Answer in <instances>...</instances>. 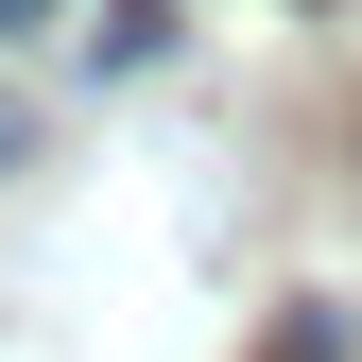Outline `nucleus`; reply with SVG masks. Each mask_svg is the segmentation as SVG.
<instances>
[{"label":"nucleus","mask_w":362,"mask_h":362,"mask_svg":"<svg viewBox=\"0 0 362 362\" xmlns=\"http://www.w3.org/2000/svg\"><path fill=\"white\" fill-rule=\"evenodd\" d=\"M0 35H52V0H0Z\"/></svg>","instance_id":"3"},{"label":"nucleus","mask_w":362,"mask_h":362,"mask_svg":"<svg viewBox=\"0 0 362 362\" xmlns=\"http://www.w3.org/2000/svg\"><path fill=\"white\" fill-rule=\"evenodd\" d=\"M276 362H345V328H328V310H293V328H276Z\"/></svg>","instance_id":"2"},{"label":"nucleus","mask_w":362,"mask_h":362,"mask_svg":"<svg viewBox=\"0 0 362 362\" xmlns=\"http://www.w3.org/2000/svg\"><path fill=\"white\" fill-rule=\"evenodd\" d=\"M156 35H173V0H121V18H104V35H86V52H104V69H139V52H156Z\"/></svg>","instance_id":"1"}]
</instances>
